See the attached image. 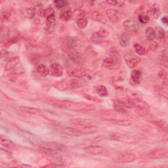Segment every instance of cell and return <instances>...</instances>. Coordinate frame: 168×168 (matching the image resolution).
I'll return each mask as SVG.
<instances>
[{"label": "cell", "mask_w": 168, "mask_h": 168, "mask_svg": "<svg viewBox=\"0 0 168 168\" xmlns=\"http://www.w3.org/2000/svg\"><path fill=\"white\" fill-rule=\"evenodd\" d=\"M48 103L57 108H64L78 112H90L95 109L93 104L85 103H76L68 100H49Z\"/></svg>", "instance_id": "obj_1"}, {"label": "cell", "mask_w": 168, "mask_h": 168, "mask_svg": "<svg viewBox=\"0 0 168 168\" xmlns=\"http://www.w3.org/2000/svg\"><path fill=\"white\" fill-rule=\"evenodd\" d=\"M103 66L110 70H117L121 66L120 58L116 55H112L105 58L103 62Z\"/></svg>", "instance_id": "obj_2"}, {"label": "cell", "mask_w": 168, "mask_h": 168, "mask_svg": "<svg viewBox=\"0 0 168 168\" xmlns=\"http://www.w3.org/2000/svg\"><path fill=\"white\" fill-rule=\"evenodd\" d=\"M132 99L134 103V108L136 109V111H137L140 115L146 114L149 110V104L137 97H133Z\"/></svg>", "instance_id": "obj_3"}, {"label": "cell", "mask_w": 168, "mask_h": 168, "mask_svg": "<svg viewBox=\"0 0 168 168\" xmlns=\"http://www.w3.org/2000/svg\"><path fill=\"white\" fill-rule=\"evenodd\" d=\"M110 139L116 141L122 142L124 143H133L136 142V139L134 136L119 133H112L110 135Z\"/></svg>", "instance_id": "obj_4"}, {"label": "cell", "mask_w": 168, "mask_h": 168, "mask_svg": "<svg viewBox=\"0 0 168 168\" xmlns=\"http://www.w3.org/2000/svg\"><path fill=\"white\" fill-rule=\"evenodd\" d=\"M167 151L163 148H156L150 150L146 154V157L149 159H158L166 157Z\"/></svg>", "instance_id": "obj_5"}, {"label": "cell", "mask_w": 168, "mask_h": 168, "mask_svg": "<svg viewBox=\"0 0 168 168\" xmlns=\"http://www.w3.org/2000/svg\"><path fill=\"white\" fill-rule=\"evenodd\" d=\"M142 78H143V74L140 70H133L131 74L129 79L130 85L133 87L138 86L142 81Z\"/></svg>", "instance_id": "obj_6"}, {"label": "cell", "mask_w": 168, "mask_h": 168, "mask_svg": "<svg viewBox=\"0 0 168 168\" xmlns=\"http://www.w3.org/2000/svg\"><path fill=\"white\" fill-rule=\"evenodd\" d=\"M136 159V156L133 153H124L121 154L116 158L114 161L119 164L133 162Z\"/></svg>", "instance_id": "obj_7"}, {"label": "cell", "mask_w": 168, "mask_h": 168, "mask_svg": "<svg viewBox=\"0 0 168 168\" xmlns=\"http://www.w3.org/2000/svg\"><path fill=\"white\" fill-rule=\"evenodd\" d=\"M55 128L57 130L60 131L61 133H65L68 135L78 136L82 135V133L80 132V131L78 128L64 127V126H61V125H55Z\"/></svg>", "instance_id": "obj_8"}, {"label": "cell", "mask_w": 168, "mask_h": 168, "mask_svg": "<svg viewBox=\"0 0 168 168\" xmlns=\"http://www.w3.org/2000/svg\"><path fill=\"white\" fill-rule=\"evenodd\" d=\"M63 72H64L63 67L57 62L52 63L49 68V73L50 74L57 78L61 77L63 75Z\"/></svg>", "instance_id": "obj_9"}, {"label": "cell", "mask_w": 168, "mask_h": 168, "mask_svg": "<svg viewBox=\"0 0 168 168\" xmlns=\"http://www.w3.org/2000/svg\"><path fill=\"white\" fill-rule=\"evenodd\" d=\"M124 59L127 65L130 68H133L136 66L141 61L140 58L133 54H126L124 55Z\"/></svg>", "instance_id": "obj_10"}, {"label": "cell", "mask_w": 168, "mask_h": 168, "mask_svg": "<svg viewBox=\"0 0 168 168\" xmlns=\"http://www.w3.org/2000/svg\"><path fill=\"white\" fill-rule=\"evenodd\" d=\"M41 146H45L51 150L56 152H65L66 150V147L62 144L55 143V142H49V143H45Z\"/></svg>", "instance_id": "obj_11"}, {"label": "cell", "mask_w": 168, "mask_h": 168, "mask_svg": "<svg viewBox=\"0 0 168 168\" xmlns=\"http://www.w3.org/2000/svg\"><path fill=\"white\" fill-rule=\"evenodd\" d=\"M71 122L73 125L78 126L79 128L86 127V126L92 125L93 122L91 120L83 119V118H76L71 120Z\"/></svg>", "instance_id": "obj_12"}, {"label": "cell", "mask_w": 168, "mask_h": 168, "mask_svg": "<svg viewBox=\"0 0 168 168\" xmlns=\"http://www.w3.org/2000/svg\"><path fill=\"white\" fill-rule=\"evenodd\" d=\"M84 150L86 151V153L91 154V155H99L102 154L104 149L101 146H87L84 149Z\"/></svg>", "instance_id": "obj_13"}, {"label": "cell", "mask_w": 168, "mask_h": 168, "mask_svg": "<svg viewBox=\"0 0 168 168\" xmlns=\"http://www.w3.org/2000/svg\"><path fill=\"white\" fill-rule=\"evenodd\" d=\"M125 30L128 32H136L138 28V26L135 23H134L133 20H127L124 21V23L123 24Z\"/></svg>", "instance_id": "obj_14"}, {"label": "cell", "mask_w": 168, "mask_h": 168, "mask_svg": "<svg viewBox=\"0 0 168 168\" xmlns=\"http://www.w3.org/2000/svg\"><path fill=\"white\" fill-rule=\"evenodd\" d=\"M68 56L69 57V59L73 62H74L75 64L80 65L82 62V57L79 55V54L75 50L70 49V50L68 52Z\"/></svg>", "instance_id": "obj_15"}, {"label": "cell", "mask_w": 168, "mask_h": 168, "mask_svg": "<svg viewBox=\"0 0 168 168\" xmlns=\"http://www.w3.org/2000/svg\"><path fill=\"white\" fill-rule=\"evenodd\" d=\"M19 62H20L19 57L16 56V57L11 58V59L9 60V61L7 62L6 65H5V70L9 71L10 70L13 69V68L19 64Z\"/></svg>", "instance_id": "obj_16"}, {"label": "cell", "mask_w": 168, "mask_h": 168, "mask_svg": "<svg viewBox=\"0 0 168 168\" xmlns=\"http://www.w3.org/2000/svg\"><path fill=\"white\" fill-rule=\"evenodd\" d=\"M84 85H85V81H83L82 79H81V78L72 79V80L68 82V86L74 89L82 87Z\"/></svg>", "instance_id": "obj_17"}, {"label": "cell", "mask_w": 168, "mask_h": 168, "mask_svg": "<svg viewBox=\"0 0 168 168\" xmlns=\"http://www.w3.org/2000/svg\"><path fill=\"white\" fill-rule=\"evenodd\" d=\"M131 41V36L128 32H124L120 36V44L122 47H128Z\"/></svg>", "instance_id": "obj_18"}, {"label": "cell", "mask_w": 168, "mask_h": 168, "mask_svg": "<svg viewBox=\"0 0 168 168\" xmlns=\"http://www.w3.org/2000/svg\"><path fill=\"white\" fill-rule=\"evenodd\" d=\"M107 15L110 20H111L112 22L116 23L118 21V13L116 10L109 9L107 10Z\"/></svg>", "instance_id": "obj_19"}, {"label": "cell", "mask_w": 168, "mask_h": 168, "mask_svg": "<svg viewBox=\"0 0 168 168\" xmlns=\"http://www.w3.org/2000/svg\"><path fill=\"white\" fill-rule=\"evenodd\" d=\"M19 108L20 110H21V111H23L24 112H26V113L32 114H38L41 112L40 110H39L38 108H33V107H30L20 106L19 107Z\"/></svg>", "instance_id": "obj_20"}, {"label": "cell", "mask_w": 168, "mask_h": 168, "mask_svg": "<svg viewBox=\"0 0 168 168\" xmlns=\"http://www.w3.org/2000/svg\"><path fill=\"white\" fill-rule=\"evenodd\" d=\"M113 104H114V109L116 110L117 112H120V113H125L126 110L124 106L122 103H121L120 99H115L113 101Z\"/></svg>", "instance_id": "obj_21"}, {"label": "cell", "mask_w": 168, "mask_h": 168, "mask_svg": "<svg viewBox=\"0 0 168 168\" xmlns=\"http://www.w3.org/2000/svg\"><path fill=\"white\" fill-rule=\"evenodd\" d=\"M95 91L100 97H105L108 95V92L107 87L103 85H99L95 87Z\"/></svg>", "instance_id": "obj_22"}, {"label": "cell", "mask_w": 168, "mask_h": 168, "mask_svg": "<svg viewBox=\"0 0 168 168\" xmlns=\"http://www.w3.org/2000/svg\"><path fill=\"white\" fill-rule=\"evenodd\" d=\"M93 19L94 20H95L97 22L101 23L103 24H106L107 23V19L105 17V16L101 13H98V12H94L93 13Z\"/></svg>", "instance_id": "obj_23"}, {"label": "cell", "mask_w": 168, "mask_h": 168, "mask_svg": "<svg viewBox=\"0 0 168 168\" xmlns=\"http://www.w3.org/2000/svg\"><path fill=\"white\" fill-rule=\"evenodd\" d=\"M72 17V12L70 9H66L61 12L60 18L62 21L67 22Z\"/></svg>", "instance_id": "obj_24"}, {"label": "cell", "mask_w": 168, "mask_h": 168, "mask_svg": "<svg viewBox=\"0 0 168 168\" xmlns=\"http://www.w3.org/2000/svg\"><path fill=\"white\" fill-rule=\"evenodd\" d=\"M145 36L148 40L152 41L156 38V33L153 28L151 27H148L145 31Z\"/></svg>", "instance_id": "obj_25"}, {"label": "cell", "mask_w": 168, "mask_h": 168, "mask_svg": "<svg viewBox=\"0 0 168 168\" xmlns=\"http://www.w3.org/2000/svg\"><path fill=\"white\" fill-rule=\"evenodd\" d=\"M37 72L42 77H45L49 74V68L43 64H40L37 66Z\"/></svg>", "instance_id": "obj_26"}, {"label": "cell", "mask_w": 168, "mask_h": 168, "mask_svg": "<svg viewBox=\"0 0 168 168\" xmlns=\"http://www.w3.org/2000/svg\"><path fill=\"white\" fill-rule=\"evenodd\" d=\"M158 59L161 65L164 66L165 67H167V50L162 51L158 57Z\"/></svg>", "instance_id": "obj_27"}, {"label": "cell", "mask_w": 168, "mask_h": 168, "mask_svg": "<svg viewBox=\"0 0 168 168\" xmlns=\"http://www.w3.org/2000/svg\"><path fill=\"white\" fill-rule=\"evenodd\" d=\"M1 144L3 146L6 147L7 149H10V150H14L16 148V146L13 143V142L9 139H7L1 138Z\"/></svg>", "instance_id": "obj_28"}, {"label": "cell", "mask_w": 168, "mask_h": 168, "mask_svg": "<svg viewBox=\"0 0 168 168\" xmlns=\"http://www.w3.org/2000/svg\"><path fill=\"white\" fill-rule=\"evenodd\" d=\"M23 15L24 17L28 19H32L36 15L35 9L34 8H27L23 10Z\"/></svg>", "instance_id": "obj_29"}, {"label": "cell", "mask_w": 168, "mask_h": 168, "mask_svg": "<svg viewBox=\"0 0 168 168\" xmlns=\"http://www.w3.org/2000/svg\"><path fill=\"white\" fill-rule=\"evenodd\" d=\"M87 24H88V21L87 19L83 17L79 18L76 21V24L78 26V27L80 29L86 28V26H87Z\"/></svg>", "instance_id": "obj_30"}, {"label": "cell", "mask_w": 168, "mask_h": 168, "mask_svg": "<svg viewBox=\"0 0 168 168\" xmlns=\"http://www.w3.org/2000/svg\"><path fill=\"white\" fill-rule=\"evenodd\" d=\"M134 49L135 52H136V54H138L139 55H141V56L145 55L147 53V51L145 47L140 45L138 44H135L134 45Z\"/></svg>", "instance_id": "obj_31"}, {"label": "cell", "mask_w": 168, "mask_h": 168, "mask_svg": "<svg viewBox=\"0 0 168 168\" xmlns=\"http://www.w3.org/2000/svg\"><path fill=\"white\" fill-rule=\"evenodd\" d=\"M68 83L66 81H60L55 84V87L61 91H65L68 88Z\"/></svg>", "instance_id": "obj_32"}, {"label": "cell", "mask_w": 168, "mask_h": 168, "mask_svg": "<svg viewBox=\"0 0 168 168\" xmlns=\"http://www.w3.org/2000/svg\"><path fill=\"white\" fill-rule=\"evenodd\" d=\"M151 14L154 16L155 18H158L160 15V9L158 4L154 3L152 5L151 9Z\"/></svg>", "instance_id": "obj_33"}, {"label": "cell", "mask_w": 168, "mask_h": 168, "mask_svg": "<svg viewBox=\"0 0 168 168\" xmlns=\"http://www.w3.org/2000/svg\"><path fill=\"white\" fill-rule=\"evenodd\" d=\"M91 41L93 42V43L94 44H101L103 42V38H101V36H100L97 32H96L95 33H93L91 36Z\"/></svg>", "instance_id": "obj_34"}, {"label": "cell", "mask_w": 168, "mask_h": 168, "mask_svg": "<svg viewBox=\"0 0 168 168\" xmlns=\"http://www.w3.org/2000/svg\"><path fill=\"white\" fill-rule=\"evenodd\" d=\"M70 76H72L76 78H82L83 76L85 75V74H84L81 70L80 69H77V68H74L70 72Z\"/></svg>", "instance_id": "obj_35"}, {"label": "cell", "mask_w": 168, "mask_h": 168, "mask_svg": "<svg viewBox=\"0 0 168 168\" xmlns=\"http://www.w3.org/2000/svg\"><path fill=\"white\" fill-rule=\"evenodd\" d=\"M54 4L57 8L62 9L68 5V2L67 1H65V0H56V1L54 2Z\"/></svg>", "instance_id": "obj_36"}, {"label": "cell", "mask_w": 168, "mask_h": 168, "mask_svg": "<svg viewBox=\"0 0 168 168\" xmlns=\"http://www.w3.org/2000/svg\"><path fill=\"white\" fill-rule=\"evenodd\" d=\"M138 19L141 23L146 24L147 23H149V21L150 20V17H149V16H148L147 15L141 14L139 15Z\"/></svg>", "instance_id": "obj_37"}, {"label": "cell", "mask_w": 168, "mask_h": 168, "mask_svg": "<svg viewBox=\"0 0 168 168\" xmlns=\"http://www.w3.org/2000/svg\"><path fill=\"white\" fill-rule=\"evenodd\" d=\"M82 96L83 97H84L85 99L89 100V101H94V102H97V103H99V102H101V101H100V100L95 97H94L93 95H91V94H87V93H83L82 94Z\"/></svg>", "instance_id": "obj_38"}, {"label": "cell", "mask_w": 168, "mask_h": 168, "mask_svg": "<svg viewBox=\"0 0 168 168\" xmlns=\"http://www.w3.org/2000/svg\"><path fill=\"white\" fill-rule=\"evenodd\" d=\"M97 34L101 37V38H103V39L104 38H107V37L109 35V32H108V31L107 30H105V29H101V30H98L97 32Z\"/></svg>", "instance_id": "obj_39"}, {"label": "cell", "mask_w": 168, "mask_h": 168, "mask_svg": "<svg viewBox=\"0 0 168 168\" xmlns=\"http://www.w3.org/2000/svg\"><path fill=\"white\" fill-rule=\"evenodd\" d=\"M107 3L109 5H114V6L122 7L124 5V2L122 1H107Z\"/></svg>", "instance_id": "obj_40"}, {"label": "cell", "mask_w": 168, "mask_h": 168, "mask_svg": "<svg viewBox=\"0 0 168 168\" xmlns=\"http://www.w3.org/2000/svg\"><path fill=\"white\" fill-rule=\"evenodd\" d=\"M52 15H55L54 9L52 8L49 7L45 10V17H49V16Z\"/></svg>", "instance_id": "obj_41"}, {"label": "cell", "mask_w": 168, "mask_h": 168, "mask_svg": "<svg viewBox=\"0 0 168 168\" xmlns=\"http://www.w3.org/2000/svg\"><path fill=\"white\" fill-rule=\"evenodd\" d=\"M55 22V15H52L49 16V17H47V23L49 25H52V24H54Z\"/></svg>", "instance_id": "obj_42"}, {"label": "cell", "mask_w": 168, "mask_h": 168, "mask_svg": "<svg viewBox=\"0 0 168 168\" xmlns=\"http://www.w3.org/2000/svg\"><path fill=\"white\" fill-rule=\"evenodd\" d=\"M158 76L160 78L162 79V80H165L166 82L167 81V72H165L164 70H161L159 73H158Z\"/></svg>", "instance_id": "obj_43"}, {"label": "cell", "mask_w": 168, "mask_h": 168, "mask_svg": "<svg viewBox=\"0 0 168 168\" xmlns=\"http://www.w3.org/2000/svg\"><path fill=\"white\" fill-rule=\"evenodd\" d=\"M158 37L159 38H163L164 37V31L162 28H159V30L158 31Z\"/></svg>", "instance_id": "obj_44"}, {"label": "cell", "mask_w": 168, "mask_h": 168, "mask_svg": "<svg viewBox=\"0 0 168 168\" xmlns=\"http://www.w3.org/2000/svg\"><path fill=\"white\" fill-rule=\"evenodd\" d=\"M162 22L163 24H164L166 25L167 24V22H168V20H167V17H166V16H165V17H163L162 19Z\"/></svg>", "instance_id": "obj_45"}]
</instances>
